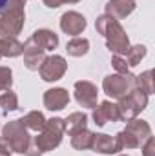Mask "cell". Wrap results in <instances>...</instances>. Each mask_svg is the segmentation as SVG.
Listing matches in <instances>:
<instances>
[{"instance_id": "cell-31", "label": "cell", "mask_w": 155, "mask_h": 156, "mask_svg": "<svg viewBox=\"0 0 155 156\" xmlns=\"http://www.w3.org/2000/svg\"><path fill=\"white\" fill-rule=\"evenodd\" d=\"M80 0H62V4H77Z\"/></svg>"}, {"instance_id": "cell-10", "label": "cell", "mask_w": 155, "mask_h": 156, "mask_svg": "<svg viewBox=\"0 0 155 156\" xmlns=\"http://www.w3.org/2000/svg\"><path fill=\"white\" fill-rule=\"evenodd\" d=\"M26 44H29V45H35V47H39L42 51H49V49H55L57 45H59V37L51 31V29H39V31H35Z\"/></svg>"}, {"instance_id": "cell-6", "label": "cell", "mask_w": 155, "mask_h": 156, "mask_svg": "<svg viewBox=\"0 0 155 156\" xmlns=\"http://www.w3.org/2000/svg\"><path fill=\"white\" fill-rule=\"evenodd\" d=\"M104 93L112 98H122L126 94H130L133 89H137V78L133 76L131 73L126 75H110L104 78L102 82Z\"/></svg>"}, {"instance_id": "cell-14", "label": "cell", "mask_w": 155, "mask_h": 156, "mask_svg": "<svg viewBox=\"0 0 155 156\" xmlns=\"http://www.w3.org/2000/svg\"><path fill=\"white\" fill-rule=\"evenodd\" d=\"M44 60H46V51H42L35 45L24 44V64L29 71H39Z\"/></svg>"}, {"instance_id": "cell-13", "label": "cell", "mask_w": 155, "mask_h": 156, "mask_svg": "<svg viewBox=\"0 0 155 156\" xmlns=\"http://www.w3.org/2000/svg\"><path fill=\"white\" fill-rule=\"evenodd\" d=\"M135 9V0H108L106 2V15L113 16L115 20L126 18Z\"/></svg>"}, {"instance_id": "cell-12", "label": "cell", "mask_w": 155, "mask_h": 156, "mask_svg": "<svg viewBox=\"0 0 155 156\" xmlns=\"http://www.w3.org/2000/svg\"><path fill=\"white\" fill-rule=\"evenodd\" d=\"M93 120L99 127L106 125L108 122H117L119 120V111H117V104L112 102H102L99 107H93Z\"/></svg>"}, {"instance_id": "cell-25", "label": "cell", "mask_w": 155, "mask_h": 156, "mask_svg": "<svg viewBox=\"0 0 155 156\" xmlns=\"http://www.w3.org/2000/svg\"><path fill=\"white\" fill-rule=\"evenodd\" d=\"M153 73L152 71H144L141 76H135L137 78V89L144 91L146 94H152L153 93Z\"/></svg>"}, {"instance_id": "cell-16", "label": "cell", "mask_w": 155, "mask_h": 156, "mask_svg": "<svg viewBox=\"0 0 155 156\" xmlns=\"http://www.w3.org/2000/svg\"><path fill=\"white\" fill-rule=\"evenodd\" d=\"M24 53V44H20L17 38L0 37V58L4 56H18Z\"/></svg>"}, {"instance_id": "cell-23", "label": "cell", "mask_w": 155, "mask_h": 156, "mask_svg": "<svg viewBox=\"0 0 155 156\" xmlns=\"http://www.w3.org/2000/svg\"><path fill=\"white\" fill-rule=\"evenodd\" d=\"M0 107L4 111V115H9V111H17L18 109V98H17V94L11 89H7L6 93L0 94Z\"/></svg>"}, {"instance_id": "cell-22", "label": "cell", "mask_w": 155, "mask_h": 156, "mask_svg": "<svg viewBox=\"0 0 155 156\" xmlns=\"http://www.w3.org/2000/svg\"><path fill=\"white\" fill-rule=\"evenodd\" d=\"M88 49H89L88 38L75 37V38H71L66 44V51H68V55H71V56H84V55L88 53Z\"/></svg>"}, {"instance_id": "cell-18", "label": "cell", "mask_w": 155, "mask_h": 156, "mask_svg": "<svg viewBox=\"0 0 155 156\" xmlns=\"http://www.w3.org/2000/svg\"><path fill=\"white\" fill-rule=\"evenodd\" d=\"M126 129H128L131 134H135V136L141 140V144H144V142L152 136V129H150L148 122H144V120L133 118V120H130V123L126 125Z\"/></svg>"}, {"instance_id": "cell-27", "label": "cell", "mask_w": 155, "mask_h": 156, "mask_svg": "<svg viewBox=\"0 0 155 156\" xmlns=\"http://www.w3.org/2000/svg\"><path fill=\"white\" fill-rule=\"evenodd\" d=\"M112 64H113V67H115V71L119 73V75H126V73H130V71H128V64H126V60H124L122 56L115 55L113 60H112Z\"/></svg>"}, {"instance_id": "cell-15", "label": "cell", "mask_w": 155, "mask_h": 156, "mask_svg": "<svg viewBox=\"0 0 155 156\" xmlns=\"http://www.w3.org/2000/svg\"><path fill=\"white\" fill-rule=\"evenodd\" d=\"M89 149H93L95 153H100V154H115V138H112L108 134H93V142H91Z\"/></svg>"}, {"instance_id": "cell-3", "label": "cell", "mask_w": 155, "mask_h": 156, "mask_svg": "<svg viewBox=\"0 0 155 156\" xmlns=\"http://www.w3.org/2000/svg\"><path fill=\"white\" fill-rule=\"evenodd\" d=\"M64 133H66V122H64L62 118L46 120L44 129L40 131V134H37V136L33 138V144H35V147L39 149L40 153L53 151L55 147L60 145Z\"/></svg>"}, {"instance_id": "cell-8", "label": "cell", "mask_w": 155, "mask_h": 156, "mask_svg": "<svg viewBox=\"0 0 155 156\" xmlns=\"http://www.w3.org/2000/svg\"><path fill=\"white\" fill-rule=\"evenodd\" d=\"M97 87L88 82V80H78L75 82V100L78 102V105L82 107H97Z\"/></svg>"}, {"instance_id": "cell-5", "label": "cell", "mask_w": 155, "mask_h": 156, "mask_svg": "<svg viewBox=\"0 0 155 156\" xmlns=\"http://www.w3.org/2000/svg\"><path fill=\"white\" fill-rule=\"evenodd\" d=\"M148 104V94L141 89H133L130 94L119 98L117 111H119V120L130 122L137 116Z\"/></svg>"}, {"instance_id": "cell-11", "label": "cell", "mask_w": 155, "mask_h": 156, "mask_svg": "<svg viewBox=\"0 0 155 156\" xmlns=\"http://www.w3.org/2000/svg\"><path fill=\"white\" fill-rule=\"evenodd\" d=\"M68 102H70V94L62 87H53V89L46 91V94H44V105L49 111H60L68 105Z\"/></svg>"}, {"instance_id": "cell-30", "label": "cell", "mask_w": 155, "mask_h": 156, "mask_svg": "<svg viewBox=\"0 0 155 156\" xmlns=\"http://www.w3.org/2000/svg\"><path fill=\"white\" fill-rule=\"evenodd\" d=\"M7 5V0H0V13L4 11V7Z\"/></svg>"}, {"instance_id": "cell-17", "label": "cell", "mask_w": 155, "mask_h": 156, "mask_svg": "<svg viewBox=\"0 0 155 156\" xmlns=\"http://www.w3.org/2000/svg\"><path fill=\"white\" fill-rule=\"evenodd\" d=\"M115 145H117V153H119V151H124V149L141 147L142 144H141V140H139L135 134H131L128 129H124V131H120L115 136Z\"/></svg>"}, {"instance_id": "cell-24", "label": "cell", "mask_w": 155, "mask_h": 156, "mask_svg": "<svg viewBox=\"0 0 155 156\" xmlns=\"http://www.w3.org/2000/svg\"><path fill=\"white\" fill-rule=\"evenodd\" d=\"M124 56H126V64L128 66H137L146 56V47L144 45H133V47L128 49V53Z\"/></svg>"}, {"instance_id": "cell-32", "label": "cell", "mask_w": 155, "mask_h": 156, "mask_svg": "<svg viewBox=\"0 0 155 156\" xmlns=\"http://www.w3.org/2000/svg\"><path fill=\"white\" fill-rule=\"evenodd\" d=\"M120 156H128V154H120Z\"/></svg>"}, {"instance_id": "cell-26", "label": "cell", "mask_w": 155, "mask_h": 156, "mask_svg": "<svg viewBox=\"0 0 155 156\" xmlns=\"http://www.w3.org/2000/svg\"><path fill=\"white\" fill-rule=\"evenodd\" d=\"M13 73L9 67H4L0 66V91H7L11 89V83H13Z\"/></svg>"}, {"instance_id": "cell-21", "label": "cell", "mask_w": 155, "mask_h": 156, "mask_svg": "<svg viewBox=\"0 0 155 156\" xmlns=\"http://www.w3.org/2000/svg\"><path fill=\"white\" fill-rule=\"evenodd\" d=\"M64 122H66V131H68L70 134H73V133H77V131L86 129V125H88V116H86L84 113H71Z\"/></svg>"}, {"instance_id": "cell-1", "label": "cell", "mask_w": 155, "mask_h": 156, "mask_svg": "<svg viewBox=\"0 0 155 156\" xmlns=\"http://www.w3.org/2000/svg\"><path fill=\"white\" fill-rule=\"evenodd\" d=\"M97 31L106 38V45L113 55H126L130 49V40L126 37V31L122 29V26L119 24V20H115L110 15H102L97 18L95 22Z\"/></svg>"}, {"instance_id": "cell-4", "label": "cell", "mask_w": 155, "mask_h": 156, "mask_svg": "<svg viewBox=\"0 0 155 156\" xmlns=\"http://www.w3.org/2000/svg\"><path fill=\"white\" fill-rule=\"evenodd\" d=\"M2 136L7 140V144L11 145L13 153H18V154H26V151H28V147L31 145V140H33L29 136V131L22 123V120L9 122L2 129Z\"/></svg>"}, {"instance_id": "cell-2", "label": "cell", "mask_w": 155, "mask_h": 156, "mask_svg": "<svg viewBox=\"0 0 155 156\" xmlns=\"http://www.w3.org/2000/svg\"><path fill=\"white\" fill-rule=\"evenodd\" d=\"M24 4L26 0H7V5L0 13V37L17 38L24 27Z\"/></svg>"}, {"instance_id": "cell-19", "label": "cell", "mask_w": 155, "mask_h": 156, "mask_svg": "<svg viewBox=\"0 0 155 156\" xmlns=\"http://www.w3.org/2000/svg\"><path fill=\"white\" fill-rule=\"evenodd\" d=\"M71 136V145L73 149L77 151H84V149H89L91 147V142H93V133H89L88 129H82V131H77Z\"/></svg>"}, {"instance_id": "cell-29", "label": "cell", "mask_w": 155, "mask_h": 156, "mask_svg": "<svg viewBox=\"0 0 155 156\" xmlns=\"http://www.w3.org/2000/svg\"><path fill=\"white\" fill-rule=\"evenodd\" d=\"M0 154L2 156H11L13 154V149H11V145L7 144V140H6L4 136H0Z\"/></svg>"}, {"instance_id": "cell-20", "label": "cell", "mask_w": 155, "mask_h": 156, "mask_svg": "<svg viewBox=\"0 0 155 156\" xmlns=\"http://www.w3.org/2000/svg\"><path fill=\"white\" fill-rule=\"evenodd\" d=\"M20 120H22V123L26 125L28 131H37V133H40L44 129V125H46V118H44V115L40 111H31V113H28L26 116L20 118Z\"/></svg>"}, {"instance_id": "cell-28", "label": "cell", "mask_w": 155, "mask_h": 156, "mask_svg": "<svg viewBox=\"0 0 155 156\" xmlns=\"http://www.w3.org/2000/svg\"><path fill=\"white\" fill-rule=\"evenodd\" d=\"M142 154L144 156H155V140H153V136H150V138L142 144Z\"/></svg>"}, {"instance_id": "cell-9", "label": "cell", "mask_w": 155, "mask_h": 156, "mask_svg": "<svg viewBox=\"0 0 155 156\" xmlns=\"http://www.w3.org/2000/svg\"><path fill=\"white\" fill-rule=\"evenodd\" d=\"M60 29L66 35L71 37H78L84 29H86V18L77 13V11H68L60 16Z\"/></svg>"}, {"instance_id": "cell-7", "label": "cell", "mask_w": 155, "mask_h": 156, "mask_svg": "<svg viewBox=\"0 0 155 156\" xmlns=\"http://www.w3.org/2000/svg\"><path fill=\"white\" fill-rule=\"evenodd\" d=\"M66 69H68L66 60L62 56H59V55H53V56H46L44 64L40 66L39 73L44 82H57V80H60L64 76Z\"/></svg>"}]
</instances>
